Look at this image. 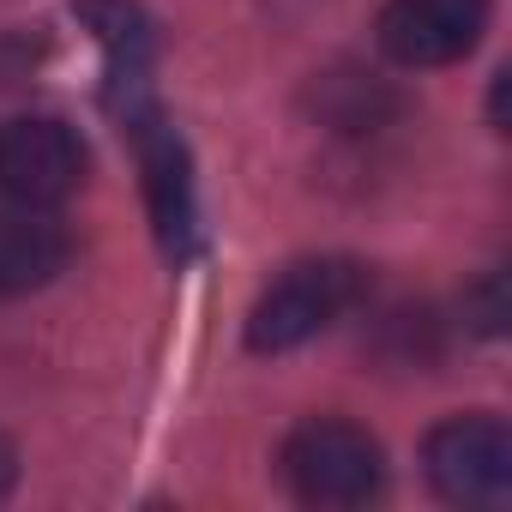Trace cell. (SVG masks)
Instances as JSON below:
<instances>
[{"instance_id":"obj_1","label":"cell","mask_w":512,"mask_h":512,"mask_svg":"<svg viewBox=\"0 0 512 512\" xmlns=\"http://www.w3.org/2000/svg\"><path fill=\"white\" fill-rule=\"evenodd\" d=\"M368 290V272L344 253H320V260H296L290 272H278L260 302L247 308V350L253 356H284L302 350L308 338H320L326 326H338Z\"/></svg>"},{"instance_id":"obj_2","label":"cell","mask_w":512,"mask_h":512,"mask_svg":"<svg viewBox=\"0 0 512 512\" xmlns=\"http://www.w3.org/2000/svg\"><path fill=\"white\" fill-rule=\"evenodd\" d=\"M278 476L308 506H362L386 482V452L368 428L344 416H308L284 434Z\"/></svg>"},{"instance_id":"obj_3","label":"cell","mask_w":512,"mask_h":512,"mask_svg":"<svg viewBox=\"0 0 512 512\" xmlns=\"http://www.w3.org/2000/svg\"><path fill=\"white\" fill-rule=\"evenodd\" d=\"M428 482L452 506H506L512 500V428L488 410L446 416L422 446Z\"/></svg>"},{"instance_id":"obj_4","label":"cell","mask_w":512,"mask_h":512,"mask_svg":"<svg viewBox=\"0 0 512 512\" xmlns=\"http://www.w3.org/2000/svg\"><path fill=\"white\" fill-rule=\"evenodd\" d=\"M91 151L55 115H19L0 127V193L25 211H55L85 187Z\"/></svg>"},{"instance_id":"obj_5","label":"cell","mask_w":512,"mask_h":512,"mask_svg":"<svg viewBox=\"0 0 512 512\" xmlns=\"http://www.w3.org/2000/svg\"><path fill=\"white\" fill-rule=\"evenodd\" d=\"M127 127H133V151H139V175H145L157 241H163L169 260H193V247H199V205H193L187 145H181V133L145 97L127 103Z\"/></svg>"},{"instance_id":"obj_6","label":"cell","mask_w":512,"mask_h":512,"mask_svg":"<svg viewBox=\"0 0 512 512\" xmlns=\"http://www.w3.org/2000/svg\"><path fill=\"white\" fill-rule=\"evenodd\" d=\"M488 31V0H386L380 49L398 67H452Z\"/></svg>"},{"instance_id":"obj_7","label":"cell","mask_w":512,"mask_h":512,"mask_svg":"<svg viewBox=\"0 0 512 512\" xmlns=\"http://www.w3.org/2000/svg\"><path fill=\"white\" fill-rule=\"evenodd\" d=\"M73 260V241L43 211H0V296H31L55 284Z\"/></svg>"},{"instance_id":"obj_8","label":"cell","mask_w":512,"mask_h":512,"mask_svg":"<svg viewBox=\"0 0 512 512\" xmlns=\"http://www.w3.org/2000/svg\"><path fill=\"white\" fill-rule=\"evenodd\" d=\"M13 482H19V452H13V440L0 434V500L13 494Z\"/></svg>"}]
</instances>
